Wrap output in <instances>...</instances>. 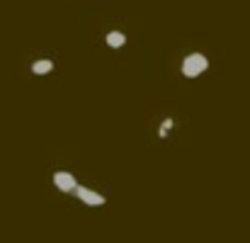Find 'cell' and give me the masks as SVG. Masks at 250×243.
<instances>
[{
  "instance_id": "7",
  "label": "cell",
  "mask_w": 250,
  "mask_h": 243,
  "mask_svg": "<svg viewBox=\"0 0 250 243\" xmlns=\"http://www.w3.org/2000/svg\"><path fill=\"white\" fill-rule=\"evenodd\" d=\"M167 134H170L167 129H163V127H158V139H166Z\"/></svg>"
},
{
  "instance_id": "4",
  "label": "cell",
  "mask_w": 250,
  "mask_h": 243,
  "mask_svg": "<svg viewBox=\"0 0 250 243\" xmlns=\"http://www.w3.org/2000/svg\"><path fill=\"white\" fill-rule=\"evenodd\" d=\"M104 44L109 49H122V46H126V34L122 29H112V32L104 34Z\"/></svg>"
},
{
  "instance_id": "1",
  "label": "cell",
  "mask_w": 250,
  "mask_h": 243,
  "mask_svg": "<svg viewBox=\"0 0 250 243\" xmlns=\"http://www.w3.org/2000/svg\"><path fill=\"white\" fill-rule=\"evenodd\" d=\"M207 68H209V59H207V54H202V51L187 54V56L182 59V64H180V73H182L185 78H189V81L204 76Z\"/></svg>"
},
{
  "instance_id": "6",
  "label": "cell",
  "mask_w": 250,
  "mask_h": 243,
  "mask_svg": "<svg viewBox=\"0 0 250 243\" xmlns=\"http://www.w3.org/2000/svg\"><path fill=\"white\" fill-rule=\"evenodd\" d=\"M161 127H163V129H167V132H170V129H172V127H175V119H172V117H166V119H163V124H161Z\"/></svg>"
},
{
  "instance_id": "2",
  "label": "cell",
  "mask_w": 250,
  "mask_h": 243,
  "mask_svg": "<svg viewBox=\"0 0 250 243\" xmlns=\"http://www.w3.org/2000/svg\"><path fill=\"white\" fill-rule=\"evenodd\" d=\"M54 185L63 195H76V190H78V180L71 170H56L54 173Z\"/></svg>"
},
{
  "instance_id": "5",
  "label": "cell",
  "mask_w": 250,
  "mask_h": 243,
  "mask_svg": "<svg viewBox=\"0 0 250 243\" xmlns=\"http://www.w3.org/2000/svg\"><path fill=\"white\" fill-rule=\"evenodd\" d=\"M32 73H34L37 78L51 76V73H54V61H51V59H39V61H34V64H32Z\"/></svg>"
},
{
  "instance_id": "3",
  "label": "cell",
  "mask_w": 250,
  "mask_h": 243,
  "mask_svg": "<svg viewBox=\"0 0 250 243\" xmlns=\"http://www.w3.org/2000/svg\"><path fill=\"white\" fill-rule=\"evenodd\" d=\"M76 197H78L83 204H87V207H104V204H107V197H104V195H100V192H95V190H90V187H85V185H78Z\"/></svg>"
}]
</instances>
